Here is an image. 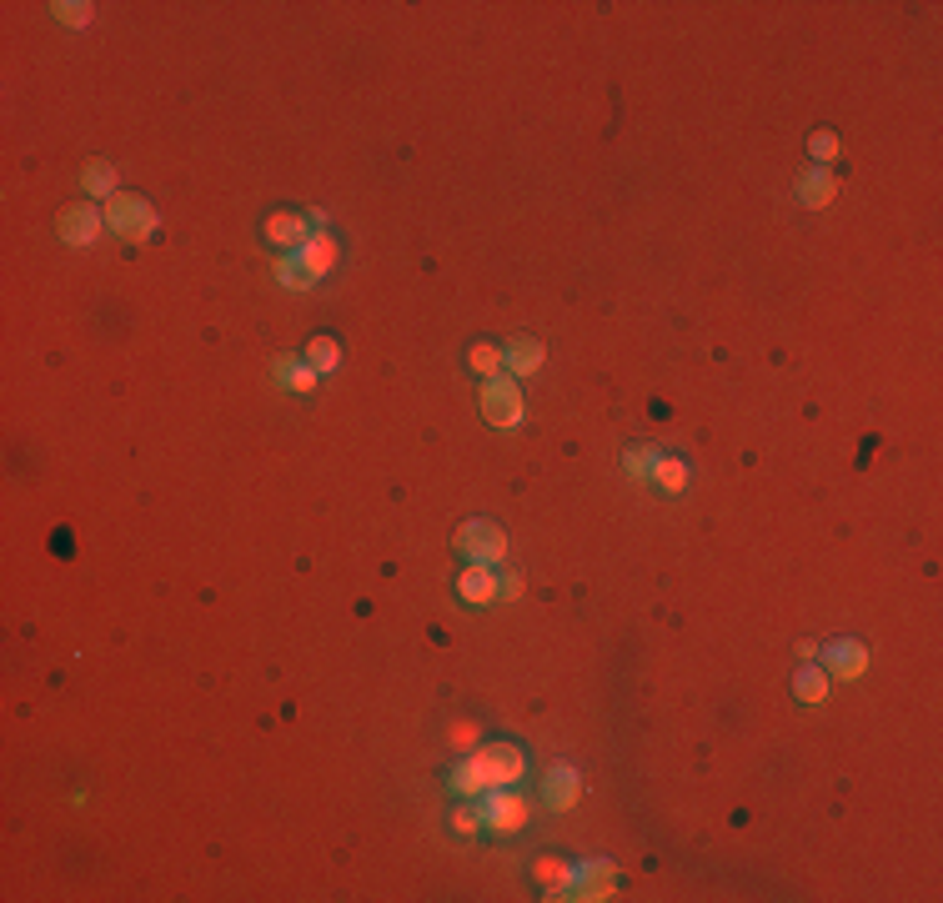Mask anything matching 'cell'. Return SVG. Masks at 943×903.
<instances>
[{"instance_id": "6da1fadb", "label": "cell", "mask_w": 943, "mask_h": 903, "mask_svg": "<svg viewBox=\"0 0 943 903\" xmlns=\"http://www.w3.org/2000/svg\"><path fill=\"white\" fill-rule=\"evenodd\" d=\"M106 226H111V231H116L121 241L141 246V241H151V236H156L161 216L151 211V201H146V196H131V191H121V196H111V201H106Z\"/></svg>"}, {"instance_id": "7a4b0ae2", "label": "cell", "mask_w": 943, "mask_h": 903, "mask_svg": "<svg viewBox=\"0 0 943 903\" xmlns=\"http://www.w3.org/2000/svg\"><path fill=\"white\" fill-rule=\"evenodd\" d=\"M472 758H477V768H482L487 793H492V788H512V783H522V773H527V753H522L517 743H482Z\"/></svg>"}, {"instance_id": "3957f363", "label": "cell", "mask_w": 943, "mask_h": 903, "mask_svg": "<svg viewBox=\"0 0 943 903\" xmlns=\"http://www.w3.org/2000/svg\"><path fill=\"white\" fill-rule=\"evenodd\" d=\"M527 823H532L527 798H517L512 788H492V793H482V828H487V833L512 838V833H522Z\"/></svg>"}, {"instance_id": "277c9868", "label": "cell", "mask_w": 943, "mask_h": 903, "mask_svg": "<svg viewBox=\"0 0 943 903\" xmlns=\"http://www.w3.org/2000/svg\"><path fill=\"white\" fill-rule=\"evenodd\" d=\"M522 412H527V402H522V392H517V377H492V382H482V417H487L497 432L522 427Z\"/></svg>"}, {"instance_id": "5b68a950", "label": "cell", "mask_w": 943, "mask_h": 903, "mask_svg": "<svg viewBox=\"0 0 943 903\" xmlns=\"http://www.w3.org/2000/svg\"><path fill=\"white\" fill-rule=\"evenodd\" d=\"M457 552L467 562H482V567H502L507 562V532L497 522H467L457 532Z\"/></svg>"}, {"instance_id": "8992f818", "label": "cell", "mask_w": 943, "mask_h": 903, "mask_svg": "<svg viewBox=\"0 0 943 903\" xmlns=\"http://www.w3.org/2000/svg\"><path fill=\"white\" fill-rule=\"evenodd\" d=\"M101 226H106V211H96L91 201H76L61 211V241H71V246H91L101 236Z\"/></svg>"}, {"instance_id": "52a82bcc", "label": "cell", "mask_w": 943, "mask_h": 903, "mask_svg": "<svg viewBox=\"0 0 943 903\" xmlns=\"http://www.w3.org/2000/svg\"><path fill=\"white\" fill-rule=\"evenodd\" d=\"M457 597L472 602V608H487V602H497V597H502V577H497V567L467 562V572L457 577Z\"/></svg>"}, {"instance_id": "ba28073f", "label": "cell", "mask_w": 943, "mask_h": 903, "mask_svg": "<svg viewBox=\"0 0 943 903\" xmlns=\"http://www.w3.org/2000/svg\"><path fill=\"white\" fill-rule=\"evenodd\" d=\"M296 261H301V271L311 276V281H322L332 266H337V236L332 231H311V241L301 246V251H291Z\"/></svg>"}, {"instance_id": "9c48e42d", "label": "cell", "mask_w": 943, "mask_h": 903, "mask_svg": "<svg viewBox=\"0 0 943 903\" xmlns=\"http://www.w3.org/2000/svg\"><path fill=\"white\" fill-rule=\"evenodd\" d=\"M261 231H266V241H271V246H291V251H301V246L311 241V221H306V216H296V211H271Z\"/></svg>"}, {"instance_id": "30bf717a", "label": "cell", "mask_w": 943, "mask_h": 903, "mask_svg": "<svg viewBox=\"0 0 943 903\" xmlns=\"http://www.w3.org/2000/svg\"><path fill=\"white\" fill-rule=\"evenodd\" d=\"M868 648L863 643H853V638H843V643H833L828 648V678H843V683H858L863 673H868Z\"/></svg>"}, {"instance_id": "8fae6325", "label": "cell", "mask_w": 943, "mask_h": 903, "mask_svg": "<svg viewBox=\"0 0 943 903\" xmlns=\"http://www.w3.org/2000/svg\"><path fill=\"white\" fill-rule=\"evenodd\" d=\"M542 798H547V808H552V813H567V808H577V798H582V778H577V768L557 763V768L547 773V788H542Z\"/></svg>"}, {"instance_id": "7c38bea8", "label": "cell", "mask_w": 943, "mask_h": 903, "mask_svg": "<svg viewBox=\"0 0 943 903\" xmlns=\"http://www.w3.org/2000/svg\"><path fill=\"white\" fill-rule=\"evenodd\" d=\"M502 352H507V372H512V377H537L542 362H547V347H542L537 337H512Z\"/></svg>"}, {"instance_id": "4fadbf2b", "label": "cell", "mask_w": 943, "mask_h": 903, "mask_svg": "<svg viewBox=\"0 0 943 903\" xmlns=\"http://www.w3.org/2000/svg\"><path fill=\"white\" fill-rule=\"evenodd\" d=\"M838 196V176L828 171V166H813V171H803V181H798V201L808 206V211H823L828 201Z\"/></svg>"}, {"instance_id": "5bb4252c", "label": "cell", "mask_w": 943, "mask_h": 903, "mask_svg": "<svg viewBox=\"0 0 943 903\" xmlns=\"http://www.w3.org/2000/svg\"><path fill=\"white\" fill-rule=\"evenodd\" d=\"M271 377H276L286 392H296V397H311V392H317V382H322L317 372H311L306 357H301V362H296V357H276V372H271Z\"/></svg>"}, {"instance_id": "9a60e30c", "label": "cell", "mask_w": 943, "mask_h": 903, "mask_svg": "<svg viewBox=\"0 0 943 903\" xmlns=\"http://www.w3.org/2000/svg\"><path fill=\"white\" fill-rule=\"evenodd\" d=\"M467 367L482 377V382H492V377H507V352L502 347H487V342H477L472 352H467Z\"/></svg>"}, {"instance_id": "2e32d148", "label": "cell", "mask_w": 943, "mask_h": 903, "mask_svg": "<svg viewBox=\"0 0 943 903\" xmlns=\"http://www.w3.org/2000/svg\"><path fill=\"white\" fill-rule=\"evenodd\" d=\"M532 873H537V883H542V888L557 898V893H562V888L577 878V863H562V858H537V868H532Z\"/></svg>"}, {"instance_id": "e0dca14e", "label": "cell", "mask_w": 943, "mask_h": 903, "mask_svg": "<svg viewBox=\"0 0 943 903\" xmlns=\"http://www.w3.org/2000/svg\"><path fill=\"white\" fill-rule=\"evenodd\" d=\"M81 186H86V196H101V201L121 196V191H116V166H111V161H91L86 176H81Z\"/></svg>"}, {"instance_id": "ac0fdd59", "label": "cell", "mask_w": 943, "mask_h": 903, "mask_svg": "<svg viewBox=\"0 0 943 903\" xmlns=\"http://www.w3.org/2000/svg\"><path fill=\"white\" fill-rule=\"evenodd\" d=\"M828 688H833V678H828L823 668H803V673L793 678V698H798V703H823Z\"/></svg>"}, {"instance_id": "d6986e66", "label": "cell", "mask_w": 943, "mask_h": 903, "mask_svg": "<svg viewBox=\"0 0 943 903\" xmlns=\"http://www.w3.org/2000/svg\"><path fill=\"white\" fill-rule=\"evenodd\" d=\"M648 482H658L663 492H683L688 487V462H678V457H663L658 452V462H653V477Z\"/></svg>"}, {"instance_id": "ffe728a7", "label": "cell", "mask_w": 943, "mask_h": 903, "mask_svg": "<svg viewBox=\"0 0 943 903\" xmlns=\"http://www.w3.org/2000/svg\"><path fill=\"white\" fill-rule=\"evenodd\" d=\"M306 362H311V372L317 377H327V372H337V362H342V347L332 342V337H317L306 347Z\"/></svg>"}, {"instance_id": "44dd1931", "label": "cell", "mask_w": 943, "mask_h": 903, "mask_svg": "<svg viewBox=\"0 0 943 903\" xmlns=\"http://www.w3.org/2000/svg\"><path fill=\"white\" fill-rule=\"evenodd\" d=\"M653 462H658L653 447H627V452H622V472H627V477H638V482L653 477Z\"/></svg>"}, {"instance_id": "7402d4cb", "label": "cell", "mask_w": 943, "mask_h": 903, "mask_svg": "<svg viewBox=\"0 0 943 903\" xmlns=\"http://www.w3.org/2000/svg\"><path fill=\"white\" fill-rule=\"evenodd\" d=\"M271 271H276V281H281L286 291H311V276L301 271V261H296V256H276V266H271Z\"/></svg>"}, {"instance_id": "603a6c76", "label": "cell", "mask_w": 943, "mask_h": 903, "mask_svg": "<svg viewBox=\"0 0 943 903\" xmlns=\"http://www.w3.org/2000/svg\"><path fill=\"white\" fill-rule=\"evenodd\" d=\"M808 151H813L818 166H833V161L843 156V141H838L833 131H813V136H808Z\"/></svg>"}, {"instance_id": "cb8c5ba5", "label": "cell", "mask_w": 943, "mask_h": 903, "mask_svg": "<svg viewBox=\"0 0 943 903\" xmlns=\"http://www.w3.org/2000/svg\"><path fill=\"white\" fill-rule=\"evenodd\" d=\"M447 823H452V833H457V838H477V833H482V808H467V803H457Z\"/></svg>"}, {"instance_id": "d4e9b609", "label": "cell", "mask_w": 943, "mask_h": 903, "mask_svg": "<svg viewBox=\"0 0 943 903\" xmlns=\"http://www.w3.org/2000/svg\"><path fill=\"white\" fill-rule=\"evenodd\" d=\"M56 21H61V26H76V31H81V26L91 21V6H86V0H61V6H56Z\"/></svg>"}, {"instance_id": "484cf974", "label": "cell", "mask_w": 943, "mask_h": 903, "mask_svg": "<svg viewBox=\"0 0 943 903\" xmlns=\"http://www.w3.org/2000/svg\"><path fill=\"white\" fill-rule=\"evenodd\" d=\"M477 733H482L477 723H452V733H447V738H452V748H462V753H467V748H477Z\"/></svg>"}, {"instance_id": "4316f807", "label": "cell", "mask_w": 943, "mask_h": 903, "mask_svg": "<svg viewBox=\"0 0 943 903\" xmlns=\"http://www.w3.org/2000/svg\"><path fill=\"white\" fill-rule=\"evenodd\" d=\"M522 587H527V582H522V572H502V597H507V602H512V597H522Z\"/></svg>"}, {"instance_id": "83f0119b", "label": "cell", "mask_w": 943, "mask_h": 903, "mask_svg": "<svg viewBox=\"0 0 943 903\" xmlns=\"http://www.w3.org/2000/svg\"><path fill=\"white\" fill-rule=\"evenodd\" d=\"M798 658H803V663H813V658H818V643H808V638H803V643H798Z\"/></svg>"}]
</instances>
